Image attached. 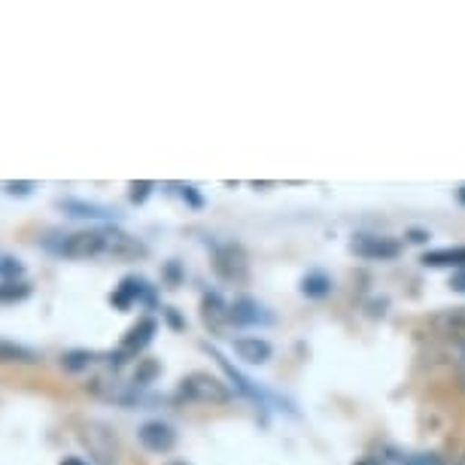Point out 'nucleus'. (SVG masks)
Here are the masks:
<instances>
[{
	"label": "nucleus",
	"instance_id": "obj_12",
	"mask_svg": "<svg viewBox=\"0 0 465 465\" xmlns=\"http://www.w3.org/2000/svg\"><path fill=\"white\" fill-rule=\"evenodd\" d=\"M207 353L216 359L219 368H223V371L228 374V381L234 383V392H241V396H247V399H252V401H259V405H265V392H262L259 386L250 381V377H243V374L238 371V368H234V365L228 362V359L223 356V353H219L216 347H207Z\"/></svg>",
	"mask_w": 465,
	"mask_h": 465
},
{
	"label": "nucleus",
	"instance_id": "obj_33",
	"mask_svg": "<svg viewBox=\"0 0 465 465\" xmlns=\"http://www.w3.org/2000/svg\"><path fill=\"white\" fill-rule=\"evenodd\" d=\"M168 465H189V462H183V460H173V462H168Z\"/></svg>",
	"mask_w": 465,
	"mask_h": 465
},
{
	"label": "nucleus",
	"instance_id": "obj_27",
	"mask_svg": "<svg viewBox=\"0 0 465 465\" xmlns=\"http://www.w3.org/2000/svg\"><path fill=\"white\" fill-rule=\"evenodd\" d=\"M162 320L168 322V326H171L173 331H183V329H186V320L180 317L177 307H162Z\"/></svg>",
	"mask_w": 465,
	"mask_h": 465
},
{
	"label": "nucleus",
	"instance_id": "obj_31",
	"mask_svg": "<svg viewBox=\"0 0 465 465\" xmlns=\"http://www.w3.org/2000/svg\"><path fill=\"white\" fill-rule=\"evenodd\" d=\"M353 465H383V462L377 460V456H362V460H356Z\"/></svg>",
	"mask_w": 465,
	"mask_h": 465
},
{
	"label": "nucleus",
	"instance_id": "obj_23",
	"mask_svg": "<svg viewBox=\"0 0 465 465\" xmlns=\"http://www.w3.org/2000/svg\"><path fill=\"white\" fill-rule=\"evenodd\" d=\"M34 189H37V183H31V180H10V183H4V192L10 198H28V195H34Z\"/></svg>",
	"mask_w": 465,
	"mask_h": 465
},
{
	"label": "nucleus",
	"instance_id": "obj_16",
	"mask_svg": "<svg viewBox=\"0 0 465 465\" xmlns=\"http://www.w3.org/2000/svg\"><path fill=\"white\" fill-rule=\"evenodd\" d=\"M37 362H40V353H34L31 347L0 338V365H37Z\"/></svg>",
	"mask_w": 465,
	"mask_h": 465
},
{
	"label": "nucleus",
	"instance_id": "obj_11",
	"mask_svg": "<svg viewBox=\"0 0 465 465\" xmlns=\"http://www.w3.org/2000/svg\"><path fill=\"white\" fill-rule=\"evenodd\" d=\"M58 210H64L67 216L74 219H94V223H107V219H116V210L94 204V201H83V198H58L55 201Z\"/></svg>",
	"mask_w": 465,
	"mask_h": 465
},
{
	"label": "nucleus",
	"instance_id": "obj_7",
	"mask_svg": "<svg viewBox=\"0 0 465 465\" xmlns=\"http://www.w3.org/2000/svg\"><path fill=\"white\" fill-rule=\"evenodd\" d=\"M274 322V313L268 311L265 304H259L256 298L250 295H238L232 304H228V326H268Z\"/></svg>",
	"mask_w": 465,
	"mask_h": 465
},
{
	"label": "nucleus",
	"instance_id": "obj_22",
	"mask_svg": "<svg viewBox=\"0 0 465 465\" xmlns=\"http://www.w3.org/2000/svg\"><path fill=\"white\" fill-rule=\"evenodd\" d=\"M153 189H155V183H149V180L131 183V186H128V201H131V204H146V198L153 195Z\"/></svg>",
	"mask_w": 465,
	"mask_h": 465
},
{
	"label": "nucleus",
	"instance_id": "obj_3",
	"mask_svg": "<svg viewBox=\"0 0 465 465\" xmlns=\"http://www.w3.org/2000/svg\"><path fill=\"white\" fill-rule=\"evenodd\" d=\"M110 304L116 307V311H131V307H137V304L149 307V311H162V307H159V289H155L146 277H140V274L122 277L119 286L110 292Z\"/></svg>",
	"mask_w": 465,
	"mask_h": 465
},
{
	"label": "nucleus",
	"instance_id": "obj_26",
	"mask_svg": "<svg viewBox=\"0 0 465 465\" xmlns=\"http://www.w3.org/2000/svg\"><path fill=\"white\" fill-rule=\"evenodd\" d=\"M450 362H453V374H456V381H460V390H465V347L453 350V353H450Z\"/></svg>",
	"mask_w": 465,
	"mask_h": 465
},
{
	"label": "nucleus",
	"instance_id": "obj_1",
	"mask_svg": "<svg viewBox=\"0 0 465 465\" xmlns=\"http://www.w3.org/2000/svg\"><path fill=\"white\" fill-rule=\"evenodd\" d=\"M43 247L55 252L61 259H143L146 243L131 238L122 228L113 225H98V228H83V232H67V234H49L43 238Z\"/></svg>",
	"mask_w": 465,
	"mask_h": 465
},
{
	"label": "nucleus",
	"instance_id": "obj_18",
	"mask_svg": "<svg viewBox=\"0 0 465 465\" xmlns=\"http://www.w3.org/2000/svg\"><path fill=\"white\" fill-rule=\"evenodd\" d=\"M162 374V365L155 362V359H137V365H134V374H131V386H149V383H155V377Z\"/></svg>",
	"mask_w": 465,
	"mask_h": 465
},
{
	"label": "nucleus",
	"instance_id": "obj_15",
	"mask_svg": "<svg viewBox=\"0 0 465 465\" xmlns=\"http://www.w3.org/2000/svg\"><path fill=\"white\" fill-rule=\"evenodd\" d=\"M298 289H302L304 298H313V302H320V298H329L331 289H335V283H331V277L326 274V271H307V274L302 277V283H298Z\"/></svg>",
	"mask_w": 465,
	"mask_h": 465
},
{
	"label": "nucleus",
	"instance_id": "obj_20",
	"mask_svg": "<svg viewBox=\"0 0 465 465\" xmlns=\"http://www.w3.org/2000/svg\"><path fill=\"white\" fill-rule=\"evenodd\" d=\"M25 274H28V268H25L22 259L0 256V280H4V283H22Z\"/></svg>",
	"mask_w": 465,
	"mask_h": 465
},
{
	"label": "nucleus",
	"instance_id": "obj_25",
	"mask_svg": "<svg viewBox=\"0 0 465 465\" xmlns=\"http://www.w3.org/2000/svg\"><path fill=\"white\" fill-rule=\"evenodd\" d=\"M401 465H447L438 453H408Z\"/></svg>",
	"mask_w": 465,
	"mask_h": 465
},
{
	"label": "nucleus",
	"instance_id": "obj_21",
	"mask_svg": "<svg viewBox=\"0 0 465 465\" xmlns=\"http://www.w3.org/2000/svg\"><path fill=\"white\" fill-rule=\"evenodd\" d=\"M183 280H186V271H183V265H180L177 259H171L168 265L162 268V283L171 286V289H177Z\"/></svg>",
	"mask_w": 465,
	"mask_h": 465
},
{
	"label": "nucleus",
	"instance_id": "obj_6",
	"mask_svg": "<svg viewBox=\"0 0 465 465\" xmlns=\"http://www.w3.org/2000/svg\"><path fill=\"white\" fill-rule=\"evenodd\" d=\"M155 331H159V320H155L153 313H143V317H140L134 326L125 331V338H122V344L116 350L128 359V362H137L140 353H143V350L153 344Z\"/></svg>",
	"mask_w": 465,
	"mask_h": 465
},
{
	"label": "nucleus",
	"instance_id": "obj_13",
	"mask_svg": "<svg viewBox=\"0 0 465 465\" xmlns=\"http://www.w3.org/2000/svg\"><path fill=\"white\" fill-rule=\"evenodd\" d=\"M201 320L207 329L223 331L228 326V304L219 292H204L201 295Z\"/></svg>",
	"mask_w": 465,
	"mask_h": 465
},
{
	"label": "nucleus",
	"instance_id": "obj_5",
	"mask_svg": "<svg viewBox=\"0 0 465 465\" xmlns=\"http://www.w3.org/2000/svg\"><path fill=\"white\" fill-rule=\"evenodd\" d=\"M350 252L365 262H390L401 256V243L386 234H353Z\"/></svg>",
	"mask_w": 465,
	"mask_h": 465
},
{
	"label": "nucleus",
	"instance_id": "obj_19",
	"mask_svg": "<svg viewBox=\"0 0 465 465\" xmlns=\"http://www.w3.org/2000/svg\"><path fill=\"white\" fill-rule=\"evenodd\" d=\"M31 292H34V286L28 280H22V283H4V280H0V304H19L25 298H31Z\"/></svg>",
	"mask_w": 465,
	"mask_h": 465
},
{
	"label": "nucleus",
	"instance_id": "obj_2",
	"mask_svg": "<svg viewBox=\"0 0 465 465\" xmlns=\"http://www.w3.org/2000/svg\"><path fill=\"white\" fill-rule=\"evenodd\" d=\"M234 399V392L228 390V383L219 381L210 371H192L180 381L173 401H186V405H228Z\"/></svg>",
	"mask_w": 465,
	"mask_h": 465
},
{
	"label": "nucleus",
	"instance_id": "obj_4",
	"mask_svg": "<svg viewBox=\"0 0 465 465\" xmlns=\"http://www.w3.org/2000/svg\"><path fill=\"white\" fill-rule=\"evenodd\" d=\"M213 271L223 283H247L250 280V256L241 243H223L213 250Z\"/></svg>",
	"mask_w": 465,
	"mask_h": 465
},
{
	"label": "nucleus",
	"instance_id": "obj_34",
	"mask_svg": "<svg viewBox=\"0 0 465 465\" xmlns=\"http://www.w3.org/2000/svg\"><path fill=\"white\" fill-rule=\"evenodd\" d=\"M460 465H465V456H462V460H460Z\"/></svg>",
	"mask_w": 465,
	"mask_h": 465
},
{
	"label": "nucleus",
	"instance_id": "obj_29",
	"mask_svg": "<svg viewBox=\"0 0 465 465\" xmlns=\"http://www.w3.org/2000/svg\"><path fill=\"white\" fill-rule=\"evenodd\" d=\"M408 241H411V243H426V241H429V232H423V228H411V232H408Z\"/></svg>",
	"mask_w": 465,
	"mask_h": 465
},
{
	"label": "nucleus",
	"instance_id": "obj_30",
	"mask_svg": "<svg viewBox=\"0 0 465 465\" xmlns=\"http://www.w3.org/2000/svg\"><path fill=\"white\" fill-rule=\"evenodd\" d=\"M58 465H92L89 460H83V456H74V453H70V456H64V460H61Z\"/></svg>",
	"mask_w": 465,
	"mask_h": 465
},
{
	"label": "nucleus",
	"instance_id": "obj_28",
	"mask_svg": "<svg viewBox=\"0 0 465 465\" xmlns=\"http://www.w3.org/2000/svg\"><path fill=\"white\" fill-rule=\"evenodd\" d=\"M450 289H453L456 295H465V268L453 271V274H450Z\"/></svg>",
	"mask_w": 465,
	"mask_h": 465
},
{
	"label": "nucleus",
	"instance_id": "obj_10",
	"mask_svg": "<svg viewBox=\"0 0 465 465\" xmlns=\"http://www.w3.org/2000/svg\"><path fill=\"white\" fill-rule=\"evenodd\" d=\"M232 350H234V356H238L243 365H265L268 359L274 356V347H271L268 341L259 338V335L234 338L232 341Z\"/></svg>",
	"mask_w": 465,
	"mask_h": 465
},
{
	"label": "nucleus",
	"instance_id": "obj_9",
	"mask_svg": "<svg viewBox=\"0 0 465 465\" xmlns=\"http://www.w3.org/2000/svg\"><path fill=\"white\" fill-rule=\"evenodd\" d=\"M83 441L92 447L94 460H98L101 465H113V462H116L119 444H116V435H113L107 426L89 423V426H85V432H83Z\"/></svg>",
	"mask_w": 465,
	"mask_h": 465
},
{
	"label": "nucleus",
	"instance_id": "obj_32",
	"mask_svg": "<svg viewBox=\"0 0 465 465\" xmlns=\"http://www.w3.org/2000/svg\"><path fill=\"white\" fill-rule=\"evenodd\" d=\"M456 198H460V204L465 207V186H460V189H456Z\"/></svg>",
	"mask_w": 465,
	"mask_h": 465
},
{
	"label": "nucleus",
	"instance_id": "obj_17",
	"mask_svg": "<svg viewBox=\"0 0 465 465\" xmlns=\"http://www.w3.org/2000/svg\"><path fill=\"white\" fill-rule=\"evenodd\" d=\"M98 362H101V356L92 353V350H67V353H61V368H64L67 374H85Z\"/></svg>",
	"mask_w": 465,
	"mask_h": 465
},
{
	"label": "nucleus",
	"instance_id": "obj_24",
	"mask_svg": "<svg viewBox=\"0 0 465 465\" xmlns=\"http://www.w3.org/2000/svg\"><path fill=\"white\" fill-rule=\"evenodd\" d=\"M177 189H180V198L186 201V204H189L192 210H201V207H204V198H201L198 186H192V183H183V186H177Z\"/></svg>",
	"mask_w": 465,
	"mask_h": 465
},
{
	"label": "nucleus",
	"instance_id": "obj_8",
	"mask_svg": "<svg viewBox=\"0 0 465 465\" xmlns=\"http://www.w3.org/2000/svg\"><path fill=\"white\" fill-rule=\"evenodd\" d=\"M137 441L143 450L164 456L177 447V429L171 423H164V420H146V423L137 429Z\"/></svg>",
	"mask_w": 465,
	"mask_h": 465
},
{
	"label": "nucleus",
	"instance_id": "obj_14",
	"mask_svg": "<svg viewBox=\"0 0 465 465\" xmlns=\"http://www.w3.org/2000/svg\"><path fill=\"white\" fill-rule=\"evenodd\" d=\"M426 268H450L462 271L465 268V247H441V250H429L420 256Z\"/></svg>",
	"mask_w": 465,
	"mask_h": 465
}]
</instances>
